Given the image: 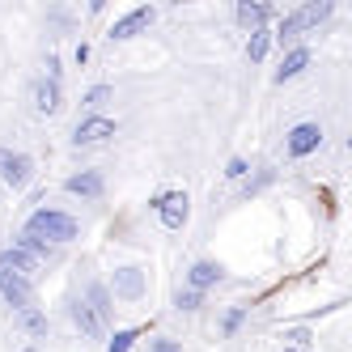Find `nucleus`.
I'll use <instances>...</instances> for the list:
<instances>
[{"instance_id": "1", "label": "nucleus", "mask_w": 352, "mask_h": 352, "mask_svg": "<svg viewBox=\"0 0 352 352\" xmlns=\"http://www.w3.org/2000/svg\"><path fill=\"white\" fill-rule=\"evenodd\" d=\"M21 230L34 234V238H43V242H52V246H68V242H77V238H81L77 217L64 212V208H34V212L26 217V225H21Z\"/></svg>"}, {"instance_id": "2", "label": "nucleus", "mask_w": 352, "mask_h": 352, "mask_svg": "<svg viewBox=\"0 0 352 352\" xmlns=\"http://www.w3.org/2000/svg\"><path fill=\"white\" fill-rule=\"evenodd\" d=\"M107 289H111V297L119 301V306H136V301L148 297V272H144L140 263H119V267L111 272Z\"/></svg>"}, {"instance_id": "3", "label": "nucleus", "mask_w": 352, "mask_h": 352, "mask_svg": "<svg viewBox=\"0 0 352 352\" xmlns=\"http://www.w3.org/2000/svg\"><path fill=\"white\" fill-rule=\"evenodd\" d=\"M34 183V157L21 148H0V187L5 191H26Z\"/></svg>"}, {"instance_id": "4", "label": "nucleus", "mask_w": 352, "mask_h": 352, "mask_svg": "<svg viewBox=\"0 0 352 352\" xmlns=\"http://www.w3.org/2000/svg\"><path fill=\"white\" fill-rule=\"evenodd\" d=\"M322 140H327L322 123H318V119H301V123H293L289 136H285V157H289V162H301V157L318 153Z\"/></svg>"}, {"instance_id": "5", "label": "nucleus", "mask_w": 352, "mask_h": 352, "mask_svg": "<svg viewBox=\"0 0 352 352\" xmlns=\"http://www.w3.org/2000/svg\"><path fill=\"white\" fill-rule=\"evenodd\" d=\"M148 208L157 212V221L166 225V230H183V225L191 221V195L187 191H157L153 199H148Z\"/></svg>"}, {"instance_id": "6", "label": "nucleus", "mask_w": 352, "mask_h": 352, "mask_svg": "<svg viewBox=\"0 0 352 352\" xmlns=\"http://www.w3.org/2000/svg\"><path fill=\"white\" fill-rule=\"evenodd\" d=\"M157 21V9L153 5H136V9H128V13H119L115 21H111V30H107V38L111 43H128V38H136V34H144L148 26Z\"/></svg>"}, {"instance_id": "7", "label": "nucleus", "mask_w": 352, "mask_h": 352, "mask_svg": "<svg viewBox=\"0 0 352 352\" xmlns=\"http://www.w3.org/2000/svg\"><path fill=\"white\" fill-rule=\"evenodd\" d=\"M64 191H68L72 199H85V204H94V199L107 195V179H102V170H72L68 179H64Z\"/></svg>"}, {"instance_id": "8", "label": "nucleus", "mask_w": 352, "mask_h": 352, "mask_svg": "<svg viewBox=\"0 0 352 352\" xmlns=\"http://www.w3.org/2000/svg\"><path fill=\"white\" fill-rule=\"evenodd\" d=\"M115 132H119L115 119H107V115H85L77 128H72V144H77V148H85V144H107Z\"/></svg>"}, {"instance_id": "9", "label": "nucleus", "mask_w": 352, "mask_h": 352, "mask_svg": "<svg viewBox=\"0 0 352 352\" xmlns=\"http://www.w3.org/2000/svg\"><path fill=\"white\" fill-rule=\"evenodd\" d=\"M0 301H5L13 314L30 310L34 306V280H21L13 272H0Z\"/></svg>"}, {"instance_id": "10", "label": "nucleus", "mask_w": 352, "mask_h": 352, "mask_svg": "<svg viewBox=\"0 0 352 352\" xmlns=\"http://www.w3.org/2000/svg\"><path fill=\"white\" fill-rule=\"evenodd\" d=\"M331 13H336V0H306V5H297L289 17H293L297 34H310V30L322 26V21H331Z\"/></svg>"}, {"instance_id": "11", "label": "nucleus", "mask_w": 352, "mask_h": 352, "mask_svg": "<svg viewBox=\"0 0 352 352\" xmlns=\"http://www.w3.org/2000/svg\"><path fill=\"white\" fill-rule=\"evenodd\" d=\"M68 322L81 331V340H107V322L98 318L81 297H72V301H68Z\"/></svg>"}, {"instance_id": "12", "label": "nucleus", "mask_w": 352, "mask_h": 352, "mask_svg": "<svg viewBox=\"0 0 352 352\" xmlns=\"http://www.w3.org/2000/svg\"><path fill=\"white\" fill-rule=\"evenodd\" d=\"M0 272H13V276H21V280H34V276L43 272V263L9 242V246H0Z\"/></svg>"}, {"instance_id": "13", "label": "nucleus", "mask_w": 352, "mask_h": 352, "mask_svg": "<svg viewBox=\"0 0 352 352\" xmlns=\"http://www.w3.org/2000/svg\"><path fill=\"white\" fill-rule=\"evenodd\" d=\"M310 60H314V52H310L306 43H297V47H289V52H285V60H280V68L272 72V81H276V85H285V81H297L301 72L310 68Z\"/></svg>"}, {"instance_id": "14", "label": "nucleus", "mask_w": 352, "mask_h": 352, "mask_svg": "<svg viewBox=\"0 0 352 352\" xmlns=\"http://www.w3.org/2000/svg\"><path fill=\"white\" fill-rule=\"evenodd\" d=\"M225 280V267L217 263V259H195L191 267H187V289L191 293H208V289H217Z\"/></svg>"}, {"instance_id": "15", "label": "nucleus", "mask_w": 352, "mask_h": 352, "mask_svg": "<svg viewBox=\"0 0 352 352\" xmlns=\"http://www.w3.org/2000/svg\"><path fill=\"white\" fill-rule=\"evenodd\" d=\"M81 301H85V306L98 314V318H102L107 327H111V318H115V297H111V289H107V280H85V289H81Z\"/></svg>"}, {"instance_id": "16", "label": "nucleus", "mask_w": 352, "mask_h": 352, "mask_svg": "<svg viewBox=\"0 0 352 352\" xmlns=\"http://www.w3.org/2000/svg\"><path fill=\"white\" fill-rule=\"evenodd\" d=\"M234 17H238V26L250 34V30H267V21L276 17V9L267 5V0H238Z\"/></svg>"}, {"instance_id": "17", "label": "nucleus", "mask_w": 352, "mask_h": 352, "mask_svg": "<svg viewBox=\"0 0 352 352\" xmlns=\"http://www.w3.org/2000/svg\"><path fill=\"white\" fill-rule=\"evenodd\" d=\"M34 111H38V115H47V119L60 115V111H64V85H60V81L38 77V81H34Z\"/></svg>"}, {"instance_id": "18", "label": "nucleus", "mask_w": 352, "mask_h": 352, "mask_svg": "<svg viewBox=\"0 0 352 352\" xmlns=\"http://www.w3.org/2000/svg\"><path fill=\"white\" fill-rule=\"evenodd\" d=\"M13 246H21V250H26V255H34L38 263H56V259H60V246L43 242V238H34V234H26V230L13 238Z\"/></svg>"}, {"instance_id": "19", "label": "nucleus", "mask_w": 352, "mask_h": 352, "mask_svg": "<svg viewBox=\"0 0 352 352\" xmlns=\"http://www.w3.org/2000/svg\"><path fill=\"white\" fill-rule=\"evenodd\" d=\"M17 327L26 331L30 340H47V331H52V318H47L43 306H30V310H21L17 314Z\"/></svg>"}, {"instance_id": "20", "label": "nucleus", "mask_w": 352, "mask_h": 352, "mask_svg": "<svg viewBox=\"0 0 352 352\" xmlns=\"http://www.w3.org/2000/svg\"><path fill=\"white\" fill-rule=\"evenodd\" d=\"M276 183V170L272 166H259L255 174H246V179H242V199H255L259 191H267Z\"/></svg>"}, {"instance_id": "21", "label": "nucleus", "mask_w": 352, "mask_h": 352, "mask_svg": "<svg viewBox=\"0 0 352 352\" xmlns=\"http://www.w3.org/2000/svg\"><path fill=\"white\" fill-rule=\"evenodd\" d=\"M267 52H272V30H250V38H246V60L250 64H263Z\"/></svg>"}, {"instance_id": "22", "label": "nucleus", "mask_w": 352, "mask_h": 352, "mask_svg": "<svg viewBox=\"0 0 352 352\" xmlns=\"http://www.w3.org/2000/svg\"><path fill=\"white\" fill-rule=\"evenodd\" d=\"M140 336H144L140 327H119V331H111V336H107V352H132Z\"/></svg>"}, {"instance_id": "23", "label": "nucleus", "mask_w": 352, "mask_h": 352, "mask_svg": "<svg viewBox=\"0 0 352 352\" xmlns=\"http://www.w3.org/2000/svg\"><path fill=\"white\" fill-rule=\"evenodd\" d=\"M111 98H115V89H111V85H94V89L81 98V107H85L89 115H102V107L111 102Z\"/></svg>"}, {"instance_id": "24", "label": "nucleus", "mask_w": 352, "mask_h": 352, "mask_svg": "<svg viewBox=\"0 0 352 352\" xmlns=\"http://www.w3.org/2000/svg\"><path fill=\"white\" fill-rule=\"evenodd\" d=\"M242 322H246V306H230V310L221 314V336H225V340L238 336V331H242Z\"/></svg>"}, {"instance_id": "25", "label": "nucleus", "mask_w": 352, "mask_h": 352, "mask_svg": "<svg viewBox=\"0 0 352 352\" xmlns=\"http://www.w3.org/2000/svg\"><path fill=\"white\" fill-rule=\"evenodd\" d=\"M199 306H204V293H191V289L174 293V310H179V314H195Z\"/></svg>"}, {"instance_id": "26", "label": "nucleus", "mask_w": 352, "mask_h": 352, "mask_svg": "<svg viewBox=\"0 0 352 352\" xmlns=\"http://www.w3.org/2000/svg\"><path fill=\"white\" fill-rule=\"evenodd\" d=\"M246 174H250V162L246 157H230V162H225V179H230V183H242Z\"/></svg>"}, {"instance_id": "27", "label": "nucleus", "mask_w": 352, "mask_h": 352, "mask_svg": "<svg viewBox=\"0 0 352 352\" xmlns=\"http://www.w3.org/2000/svg\"><path fill=\"white\" fill-rule=\"evenodd\" d=\"M285 340H289V348H297V352H306L314 336L306 331V327H289V331H285Z\"/></svg>"}, {"instance_id": "28", "label": "nucleus", "mask_w": 352, "mask_h": 352, "mask_svg": "<svg viewBox=\"0 0 352 352\" xmlns=\"http://www.w3.org/2000/svg\"><path fill=\"white\" fill-rule=\"evenodd\" d=\"M148 352H183V340H174V336H153V340H148Z\"/></svg>"}, {"instance_id": "29", "label": "nucleus", "mask_w": 352, "mask_h": 352, "mask_svg": "<svg viewBox=\"0 0 352 352\" xmlns=\"http://www.w3.org/2000/svg\"><path fill=\"white\" fill-rule=\"evenodd\" d=\"M43 68H47V72H43V77H47V81H60V77H64V68H60V56H56V52H47V60H43Z\"/></svg>"}, {"instance_id": "30", "label": "nucleus", "mask_w": 352, "mask_h": 352, "mask_svg": "<svg viewBox=\"0 0 352 352\" xmlns=\"http://www.w3.org/2000/svg\"><path fill=\"white\" fill-rule=\"evenodd\" d=\"M72 60H77V68H85V64H89V43H77V47H72Z\"/></svg>"}, {"instance_id": "31", "label": "nucleus", "mask_w": 352, "mask_h": 352, "mask_svg": "<svg viewBox=\"0 0 352 352\" xmlns=\"http://www.w3.org/2000/svg\"><path fill=\"white\" fill-rule=\"evenodd\" d=\"M285 352H297V348H285Z\"/></svg>"}, {"instance_id": "32", "label": "nucleus", "mask_w": 352, "mask_h": 352, "mask_svg": "<svg viewBox=\"0 0 352 352\" xmlns=\"http://www.w3.org/2000/svg\"><path fill=\"white\" fill-rule=\"evenodd\" d=\"M0 191H5V187H0Z\"/></svg>"}]
</instances>
